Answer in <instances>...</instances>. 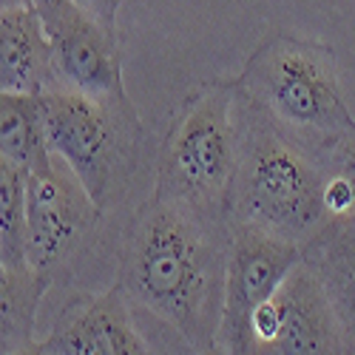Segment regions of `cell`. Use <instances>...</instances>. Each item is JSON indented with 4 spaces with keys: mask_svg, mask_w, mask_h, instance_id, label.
<instances>
[{
    "mask_svg": "<svg viewBox=\"0 0 355 355\" xmlns=\"http://www.w3.org/2000/svg\"><path fill=\"white\" fill-rule=\"evenodd\" d=\"M324 168H327L330 173H338L355 193V131L347 134L344 139H338L330 148L327 157H324Z\"/></svg>",
    "mask_w": 355,
    "mask_h": 355,
    "instance_id": "16",
    "label": "cell"
},
{
    "mask_svg": "<svg viewBox=\"0 0 355 355\" xmlns=\"http://www.w3.org/2000/svg\"><path fill=\"white\" fill-rule=\"evenodd\" d=\"M49 151L66 162L100 208L114 193L116 171L125 162L128 128L137 114L128 100H94L69 88L40 94Z\"/></svg>",
    "mask_w": 355,
    "mask_h": 355,
    "instance_id": "5",
    "label": "cell"
},
{
    "mask_svg": "<svg viewBox=\"0 0 355 355\" xmlns=\"http://www.w3.org/2000/svg\"><path fill=\"white\" fill-rule=\"evenodd\" d=\"M103 208L88 196L74 171L54 165L28 176V264L57 279L94 236Z\"/></svg>",
    "mask_w": 355,
    "mask_h": 355,
    "instance_id": "8",
    "label": "cell"
},
{
    "mask_svg": "<svg viewBox=\"0 0 355 355\" xmlns=\"http://www.w3.org/2000/svg\"><path fill=\"white\" fill-rule=\"evenodd\" d=\"M43 17V15H40ZM51 49L57 88L80 92L94 100H128L116 35L83 15L71 0L43 17Z\"/></svg>",
    "mask_w": 355,
    "mask_h": 355,
    "instance_id": "9",
    "label": "cell"
},
{
    "mask_svg": "<svg viewBox=\"0 0 355 355\" xmlns=\"http://www.w3.org/2000/svg\"><path fill=\"white\" fill-rule=\"evenodd\" d=\"M0 268H28V176L0 159Z\"/></svg>",
    "mask_w": 355,
    "mask_h": 355,
    "instance_id": "15",
    "label": "cell"
},
{
    "mask_svg": "<svg viewBox=\"0 0 355 355\" xmlns=\"http://www.w3.org/2000/svg\"><path fill=\"white\" fill-rule=\"evenodd\" d=\"M242 154V88L230 80L199 85L168 128L157 168V199L225 214Z\"/></svg>",
    "mask_w": 355,
    "mask_h": 355,
    "instance_id": "4",
    "label": "cell"
},
{
    "mask_svg": "<svg viewBox=\"0 0 355 355\" xmlns=\"http://www.w3.org/2000/svg\"><path fill=\"white\" fill-rule=\"evenodd\" d=\"M250 352L279 355H321L347 352L344 333L321 276L310 261L287 273L270 302L250 318Z\"/></svg>",
    "mask_w": 355,
    "mask_h": 355,
    "instance_id": "7",
    "label": "cell"
},
{
    "mask_svg": "<svg viewBox=\"0 0 355 355\" xmlns=\"http://www.w3.org/2000/svg\"><path fill=\"white\" fill-rule=\"evenodd\" d=\"M28 3H32L43 17L49 15V12H54V9H60V6H66L69 0H28Z\"/></svg>",
    "mask_w": 355,
    "mask_h": 355,
    "instance_id": "18",
    "label": "cell"
},
{
    "mask_svg": "<svg viewBox=\"0 0 355 355\" xmlns=\"http://www.w3.org/2000/svg\"><path fill=\"white\" fill-rule=\"evenodd\" d=\"M57 88L49 28L32 3L0 15V92L43 94Z\"/></svg>",
    "mask_w": 355,
    "mask_h": 355,
    "instance_id": "11",
    "label": "cell"
},
{
    "mask_svg": "<svg viewBox=\"0 0 355 355\" xmlns=\"http://www.w3.org/2000/svg\"><path fill=\"white\" fill-rule=\"evenodd\" d=\"M71 3L88 15L92 20H97L103 28H108L111 35H116V17H120L123 0H71Z\"/></svg>",
    "mask_w": 355,
    "mask_h": 355,
    "instance_id": "17",
    "label": "cell"
},
{
    "mask_svg": "<svg viewBox=\"0 0 355 355\" xmlns=\"http://www.w3.org/2000/svg\"><path fill=\"white\" fill-rule=\"evenodd\" d=\"M302 259L321 276L338 315L347 352H355V214L330 219V225L302 250Z\"/></svg>",
    "mask_w": 355,
    "mask_h": 355,
    "instance_id": "12",
    "label": "cell"
},
{
    "mask_svg": "<svg viewBox=\"0 0 355 355\" xmlns=\"http://www.w3.org/2000/svg\"><path fill=\"white\" fill-rule=\"evenodd\" d=\"M302 248L245 222H230V253L225 273V304L216 352H250V318L270 302L287 273L299 264Z\"/></svg>",
    "mask_w": 355,
    "mask_h": 355,
    "instance_id": "6",
    "label": "cell"
},
{
    "mask_svg": "<svg viewBox=\"0 0 355 355\" xmlns=\"http://www.w3.org/2000/svg\"><path fill=\"white\" fill-rule=\"evenodd\" d=\"M0 159L17 165L26 176L43 173L54 165L43 125L40 94L0 92Z\"/></svg>",
    "mask_w": 355,
    "mask_h": 355,
    "instance_id": "14",
    "label": "cell"
},
{
    "mask_svg": "<svg viewBox=\"0 0 355 355\" xmlns=\"http://www.w3.org/2000/svg\"><path fill=\"white\" fill-rule=\"evenodd\" d=\"M236 83L268 120L321 162L338 139L355 131L330 46L279 32L248 57Z\"/></svg>",
    "mask_w": 355,
    "mask_h": 355,
    "instance_id": "3",
    "label": "cell"
},
{
    "mask_svg": "<svg viewBox=\"0 0 355 355\" xmlns=\"http://www.w3.org/2000/svg\"><path fill=\"white\" fill-rule=\"evenodd\" d=\"M230 253V219L157 199L128 222L120 284L128 302L171 330L188 352H216Z\"/></svg>",
    "mask_w": 355,
    "mask_h": 355,
    "instance_id": "1",
    "label": "cell"
},
{
    "mask_svg": "<svg viewBox=\"0 0 355 355\" xmlns=\"http://www.w3.org/2000/svg\"><path fill=\"white\" fill-rule=\"evenodd\" d=\"M327 168L242 94V154L227 219L273 233L302 250L330 225Z\"/></svg>",
    "mask_w": 355,
    "mask_h": 355,
    "instance_id": "2",
    "label": "cell"
},
{
    "mask_svg": "<svg viewBox=\"0 0 355 355\" xmlns=\"http://www.w3.org/2000/svg\"><path fill=\"white\" fill-rule=\"evenodd\" d=\"M154 352L151 341L137 330L134 304L116 282L100 295L71 307L46 333L32 355H139Z\"/></svg>",
    "mask_w": 355,
    "mask_h": 355,
    "instance_id": "10",
    "label": "cell"
},
{
    "mask_svg": "<svg viewBox=\"0 0 355 355\" xmlns=\"http://www.w3.org/2000/svg\"><path fill=\"white\" fill-rule=\"evenodd\" d=\"M54 279L28 268H0V352H32L37 338V315Z\"/></svg>",
    "mask_w": 355,
    "mask_h": 355,
    "instance_id": "13",
    "label": "cell"
}]
</instances>
